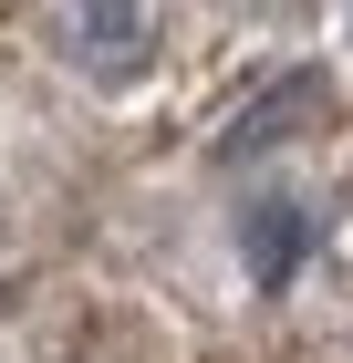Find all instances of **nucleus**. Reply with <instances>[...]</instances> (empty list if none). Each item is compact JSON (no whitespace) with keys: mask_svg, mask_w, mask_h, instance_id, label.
Listing matches in <instances>:
<instances>
[{"mask_svg":"<svg viewBox=\"0 0 353 363\" xmlns=\"http://www.w3.org/2000/svg\"><path fill=\"white\" fill-rule=\"evenodd\" d=\"M301 250H312V208L301 197H249V218H239V259L260 280H291Z\"/></svg>","mask_w":353,"mask_h":363,"instance_id":"f257e3e1","label":"nucleus"},{"mask_svg":"<svg viewBox=\"0 0 353 363\" xmlns=\"http://www.w3.org/2000/svg\"><path fill=\"white\" fill-rule=\"evenodd\" d=\"M73 52L94 73H136L146 62V0H83L73 11Z\"/></svg>","mask_w":353,"mask_h":363,"instance_id":"f03ea898","label":"nucleus"},{"mask_svg":"<svg viewBox=\"0 0 353 363\" xmlns=\"http://www.w3.org/2000/svg\"><path fill=\"white\" fill-rule=\"evenodd\" d=\"M301 104H312V84H301V73H291V84H281V94H271V114H249L239 135H229V156H249V145H271V135H281V125H291V114H301Z\"/></svg>","mask_w":353,"mask_h":363,"instance_id":"7ed1b4c3","label":"nucleus"}]
</instances>
